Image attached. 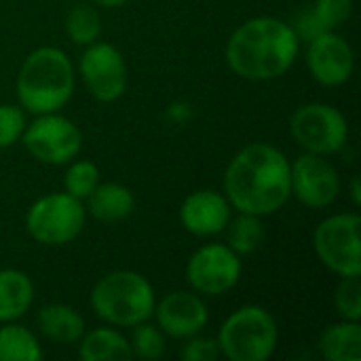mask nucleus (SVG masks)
I'll return each instance as SVG.
<instances>
[{
	"instance_id": "28",
	"label": "nucleus",
	"mask_w": 361,
	"mask_h": 361,
	"mask_svg": "<svg viewBox=\"0 0 361 361\" xmlns=\"http://www.w3.org/2000/svg\"><path fill=\"white\" fill-rule=\"evenodd\" d=\"M25 129V114L19 106L0 104V148H8L19 142Z\"/></svg>"
},
{
	"instance_id": "16",
	"label": "nucleus",
	"mask_w": 361,
	"mask_h": 361,
	"mask_svg": "<svg viewBox=\"0 0 361 361\" xmlns=\"http://www.w3.org/2000/svg\"><path fill=\"white\" fill-rule=\"evenodd\" d=\"M36 324L40 334L57 345H74L85 334L82 315L76 309L59 302L44 305L36 315Z\"/></svg>"
},
{
	"instance_id": "20",
	"label": "nucleus",
	"mask_w": 361,
	"mask_h": 361,
	"mask_svg": "<svg viewBox=\"0 0 361 361\" xmlns=\"http://www.w3.org/2000/svg\"><path fill=\"white\" fill-rule=\"evenodd\" d=\"M78 343V355L85 361H127L133 357L129 341L112 328H97L89 334L85 332Z\"/></svg>"
},
{
	"instance_id": "4",
	"label": "nucleus",
	"mask_w": 361,
	"mask_h": 361,
	"mask_svg": "<svg viewBox=\"0 0 361 361\" xmlns=\"http://www.w3.org/2000/svg\"><path fill=\"white\" fill-rule=\"evenodd\" d=\"M154 290L135 271H114L102 277L91 292L95 315L118 328H133L154 313Z\"/></svg>"
},
{
	"instance_id": "3",
	"label": "nucleus",
	"mask_w": 361,
	"mask_h": 361,
	"mask_svg": "<svg viewBox=\"0 0 361 361\" xmlns=\"http://www.w3.org/2000/svg\"><path fill=\"white\" fill-rule=\"evenodd\" d=\"M74 93V66L57 47L34 49L17 74L19 106L32 114L59 112Z\"/></svg>"
},
{
	"instance_id": "31",
	"label": "nucleus",
	"mask_w": 361,
	"mask_h": 361,
	"mask_svg": "<svg viewBox=\"0 0 361 361\" xmlns=\"http://www.w3.org/2000/svg\"><path fill=\"white\" fill-rule=\"evenodd\" d=\"M93 4H97V6H108V8H114V6H121V4H125L127 0H91Z\"/></svg>"
},
{
	"instance_id": "2",
	"label": "nucleus",
	"mask_w": 361,
	"mask_h": 361,
	"mask_svg": "<svg viewBox=\"0 0 361 361\" xmlns=\"http://www.w3.org/2000/svg\"><path fill=\"white\" fill-rule=\"evenodd\" d=\"M298 40L290 23L267 15L254 17L231 34L226 61L231 70L245 80H273L294 66Z\"/></svg>"
},
{
	"instance_id": "5",
	"label": "nucleus",
	"mask_w": 361,
	"mask_h": 361,
	"mask_svg": "<svg viewBox=\"0 0 361 361\" xmlns=\"http://www.w3.org/2000/svg\"><path fill=\"white\" fill-rule=\"evenodd\" d=\"M220 355L231 361H267L277 349L279 330L275 317L258 307L237 309L218 332Z\"/></svg>"
},
{
	"instance_id": "29",
	"label": "nucleus",
	"mask_w": 361,
	"mask_h": 361,
	"mask_svg": "<svg viewBox=\"0 0 361 361\" xmlns=\"http://www.w3.org/2000/svg\"><path fill=\"white\" fill-rule=\"evenodd\" d=\"M184 361H216L220 357V347L216 338H203L199 334L186 338V345L180 351Z\"/></svg>"
},
{
	"instance_id": "13",
	"label": "nucleus",
	"mask_w": 361,
	"mask_h": 361,
	"mask_svg": "<svg viewBox=\"0 0 361 361\" xmlns=\"http://www.w3.org/2000/svg\"><path fill=\"white\" fill-rule=\"evenodd\" d=\"M307 66L319 85L341 87L353 74L355 55H353L351 44L341 34L330 30L309 40Z\"/></svg>"
},
{
	"instance_id": "25",
	"label": "nucleus",
	"mask_w": 361,
	"mask_h": 361,
	"mask_svg": "<svg viewBox=\"0 0 361 361\" xmlns=\"http://www.w3.org/2000/svg\"><path fill=\"white\" fill-rule=\"evenodd\" d=\"M99 184V169L91 161H76L68 167L63 178V188L76 199H87Z\"/></svg>"
},
{
	"instance_id": "15",
	"label": "nucleus",
	"mask_w": 361,
	"mask_h": 361,
	"mask_svg": "<svg viewBox=\"0 0 361 361\" xmlns=\"http://www.w3.org/2000/svg\"><path fill=\"white\" fill-rule=\"evenodd\" d=\"M180 222L195 237H212L226 231L231 222V203L216 190H197L180 207Z\"/></svg>"
},
{
	"instance_id": "18",
	"label": "nucleus",
	"mask_w": 361,
	"mask_h": 361,
	"mask_svg": "<svg viewBox=\"0 0 361 361\" xmlns=\"http://www.w3.org/2000/svg\"><path fill=\"white\" fill-rule=\"evenodd\" d=\"M34 302V286L30 277L17 269L0 271V322H15L27 313Z\"/></svg>"
},
{
	"instance_id": "6",
	"label": "nucleus",
	"mask_w": 361,
	"mask_h": 361,
	"mask_svg": "<svg viewBox=\"0 0 361 361\" xmlns=\"http://www.w3.org/2000/svg\"><path fill=\"white\" fill-rule=\"evenodd\" d=\"M82 201L68 192H51L32 203L25 216L30 237L42 245L57 247L76 239L85 226Z\"/></svg>"
},
{
	"instance_id": "27",
	"label": "nucleus",
	"mask_w": 361,
	"mask_h": 361,
	"mask_svg": "<svg viewBox=\"0 0 361 361\" xmlns=\"http://www.w3.org/2000/svg\"><path fill=\"white\" fill-rule=\"evenodd\" d=\"M313 15L319 21V25L330 32L341 27L353 11V0H315L313 4Z\"/></svg>"
},
{
	"instance_id": "24",
	"label": "nucleus",
	"mask_w": 361,
	"mask_h": 361,
	"mask_svg": "<svg viewBox=\"0 0 361 361\" xmlns=\"http://www.w3.org/2000/svg\"><path fill=\"white\" fill-rule=\"evenodd\" d=\"M131 355L140 360H159L165 353V334L159 330V326H150L146 322L133 326L131 334Z\"/></svg>"
},
{
	"instance_id": "7",
	"label": "nucleus",
	"mask_w": 361,
	"mask_h": 361,
	"mask_svg": "<svg viewBox=\"0 0 361 361\" xmlns=\"http://www.w3.org/2000/svg\"><path fill=\"white\" fill-rule=\"evenodd\" d=\"M292 137L313 154H334L345 148L349 125L345 114L330 104H305L290 118Z\"/></svg>"
},
{
	"instance_id": "1",
	"label": "nucleus",
	"mask_w": 361,
	"mask_h": 361,
	"mask_svg": "<svg viewBox=\"0 0 361 361\" xmlns=\"http://www.w3.org/2000/svg\"><path fill=\"white\" fill-rule=\"evenodd\" d=\"M224 197L239 214L271 216L292 197L288 157L264 142L239 150L224 173Z\"/></svg>"
},
{
	"instance_id": "11",
	"label": "nucleus",
	"mask_w": 361,
	"mask_h": 361,
	"mask_svg": "<svg viewBox=\"0 0 361 361\" xmlns=\"http://www.w3.org/2000/svg\"><path fill=\"white\" fill-rule=\"evenodd\" d=\"M87 91L97 102H116L127 89V63L121 51L108 42L87 44L78 63Z\"/></svg>"
},
{
	"instance_id": "21",
	"label": "nucleus",
	"mask_w": 361,
	"mask_h": 361,
	"mask_svg": "<svg viewBox=\"0 0 361 361\" xmlns=\"http://www.w3.org/2000/svg\"><path fill=\"white\" fill-rule=\"evenodd\" d=\"M42 349L36 336L13 322H6L0 328V361H38Z\"/></svg>"
},
{
	"instance_id": "12",
	"label": "nucleus",
	"mask_w": 361,
	"mask_h": 361,
	"mask_svg": "<svg viewBox=\"0 0 361 361\" xmlns=\"http://www.w3.org/2000/svg\"><path fill=\"white\" fill-rule=\"evenodd\" d=\"M290 182L296 199L313 209L328 207L341 192L338 171L322 154H300L294 165L290 163Z\"/></svg>"
},
{
	"instance_id": "19",
	"label": "nucleus",
	"mask_w": 361,
	"mask_h": 361,
	"mask_svg": "<svg viewBox=\"0 0 361 361\" xmlns=\"http://www.w3.org/2000/svg\"><path fill=\"white\" fill-rule=\"evenodd\" d=\"M319 351L328 361L361 360V326L360 322L343 319L328 326L319 336Z\"/></svg>"
},
{
	"instance_id": "26",
	"label": "nucleus",
	"mask_w": 361,
	"mask_h": 361,
	"mask_svg": "<svg viewBox=\"0 0 361 361\" xmlns=\"http://www.w3.org/2000/svg\"><path fill=\"white\" fill-rule=\"evenodd\" d=\"M336 311L343 319L360 322L361 317V283L360 275L343 277L334 294Z\"/></svg>"
},
{
	"instance_id": "10",
	"label": "nucleus",
	"mask_w": 361,
	"mask_h": 361,
	"mask_svg": "<svg viewBox=\"0 0 361 361\" xmlns=\"http://www.w3.org/2000/svg\"><path fill=\"white\" fill-rule=\"evenodd\" d=\"M241 279V260L228 245L209 243L197 250L186 264V281L195 292L220 296L233 290Z\"/></svg>"
},
{
	"instance_id": "9",
	"label": "nucleus",
	"mask_w": 361,
	"mask_h": 361,
	"mask_svg": "<svg viewBox=\"0 0 361 361\" xmlns=\"http://www.w3.org/2000/svg\"><path fill=\"white\" fill-rule=\"evenodd\" d=\"M21 137L27 152L44 165H66L82 146L78 127L57 112L38 114L34 123L25 125Z\"/></svg>"
},
{
	"instance_id": "30",
	"label": "nucleus",
	"mask_w": 361,
	"mask_h": 361,
	"mask_svg": "<svg viewBox=\"0 0 361 361\" xmlns=\"http://www.w3.org/2000/svg\"><path fill=\"white\" fill-rule=\"evenodd\" d=\"M351 197H353V203H355V205H360L361 192H360V180H357V178H353V182H351Z\"/></svg>"
},
{
	"instance_id": "22",
	"label": "nucleus",
	"mask_w": 361,
	"mask_h": 361,
	"mask_svg": "<svg viewBox=\"0 0 361 361\" xmlns=\"http://www.w3.org/2000/svg\"><path fill=\"white\" fill-rule=\"evenodd\" d=\"M226 228H228V247L239 256L256 252L264 241V226L258 216L241 214L239 218L228 222Z\"/></svg>"
},
{
	"instance_id": "17",
	"label": "nucleus",
	"mask_w": 361,
	"mask_h": 361,
	"mask_svg": "<svg viewBox=\"0 0 361 361\" xmlns=\"http://www.w3.org/2000/svg\"><path fill=\"white\" fill-rule=\"evenodd\" d=\"M89 201V214L99 222H121L131 216L135 207V199L131 190L118 182L97 184L95 190L87 197Z\"/></svg>"
},
{
	"instance_id": "8",
	"label": "nucleus",
	"mask_w": 361,
	"mask_h": 361,
	"mask_svg": "<svg viewBox=\"0 0 361 361\" xmlns=\"http://www.w3.org/2000/svg\"><path fill=\"white\" fill-rule=\"evenodd\" d=\"M360 226L357 214H336L315 228V252L324 267L341 277L361 273Z\"/></svg>"
},
{
	"instance_id": "23",
	"label": "nucleus",
	"mask_w": 361,
	"mask_h": 361,
	"mask_svg": "<svg viewBox=\"0 0 361 361\" xmlns=\"http://www.w3.org/2000/svg\"><path fill=\"white\" fill-rule=\"evenodd\" d=\"M66 34L74 44H93L102 34L99 13L91 4H76L66 17Z\"/></svg>"
},
{
	"instance_id": "14",
	"label": "nucleus",
	"mask_w": 361,
	"mask_h": 361,
	"mask_svg": "<svg viewBox=\"0 0 361 361\" xmlns=\"http://www.w3.org/2000/svg\"><path fill=\"white\" fill-rule=\"evenodd\" d=\"M159 330L171 338H190L199 334L209 319L205 302L190 292H169L154 305Z\"/></svg>"
}]
</instances>
